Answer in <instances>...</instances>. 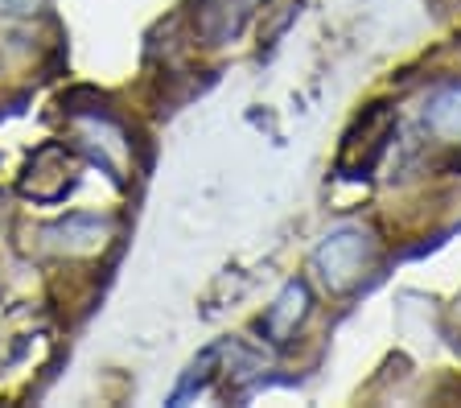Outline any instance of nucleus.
<instances>
[{"label": "nucleus", "instance_id": "nucleus-2", "mask_svg": "<svg viewBox=\"0 0 461 408\" xmlns=\"http://www.w3.org/2000/svg\"><path fill=\"white\" fill-rule=\"evenodd\" d=\"M392 132H395V112L387 104H375L371 112L355 124V132H346L338 169H342V174H366V169L384 157Z\"/></svg>", "mask_w": 461, "mask_h": 408}, {"label": "nucleus", "instance_id": "nucleus-6", "mask_svg": "<svg viewBox=\"0 0 461 408\" xmlns=\"http://www.w3.org/2000/svg\"><path fill=\"white\" fill-rule=\"evenodd\" d=\"M112 231L107 223H99L95 214H70L67 223H54L46 231V240L54 243L58 252H95L104 248V235Z\"/></svg>", "mask_w": 461, "mask_h": 408}, {"label": "nucleus", "instance_id": "nucleus-5", "mask_svg": "<svg viewBox=\"0 0 461 408\" xmlns=\"http://www.w3.org/2000/svg\"><path fill=\"white\" fill-rule=\"evenodd\" d=\"M424 132L437 136L441 145H461V87H437L424 104Z\"/></svg>", "mask_w": 461, "mask_h": 408}, {"label": "nucleus", "instance_id": "nucleus-7", "mask_svg": "<svg viewBox=\"0 0 461 408\" xmlns=\"http://www.w3.org/2000/svg\"><path fill=\"white\" fill-rule=\"evenodd\" d=\"M41 0H0V13H9V17H25V13H38Z\"/></svg>", "mask_w": 461, "mask_h": 408}, {"label": "nucleus", "instance_id": "nucleus-3", "mask_svg": "<svg viewBox=\"0 0 461 408\" xmlns=\"http://www.w3.org/2000/svg\"><path fill=\"white\" fill-rule=\"evenodd\" d=\"M313 313V293H309L305 281H288L285 289L276 293V302L264 310L259 318V331L272 347H288V342L297 339V331L305 326V318Z\"/></svg>", "mask_w": 461, "mask_h": 408}, {"label": "nucleus", "instance_id": "nucleus-4", "mask_svg": "<svg viewBox=\"0 0 461 408\" xmlns=\"http://www.w3.org/2000/svg\"><path fill=\"white\" fill-rule=\"evenodd\" d=\"M264 0H198V9H194V30L206 46H227L243 33L256 9Z\"/></svg>", "mask_w": 461, "mask_h": 408}, {"label": "nucleus", "instance_id": "nucleus-1", "mask_svg": "<svg viewBox=\"0 0 461 408\" xmlns=\"http://www.w3.org/2000/svg\"><path fill=\"white\" fill-rule=\"evenodd\" d=\"M375 256H379V248H375L371 231H363V227H338V231H330L326 240L317 243L313 272L321 277V285L330 293H350L375 268Z\"/></svg>", "mask_w": 461, "mask_h": 408}]
</instances>
